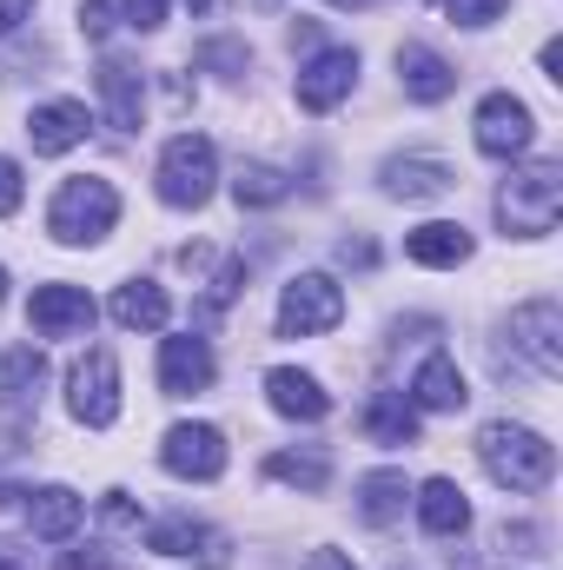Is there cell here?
Here are the masks:
<instances>
[{
  "mask_svg": "<svg viewBox=\"0 0 563 570\" xmlns=\"http://www.w3.org/2000/svg\"><path fill=\"white\" fill-rule=\"evenodd\" d=\"M352 80H358V53L352 47H325V53H312L298 67V107L305 114H332L352 94Z\"/></svg>",
  "mask_w": 563,
  "mask_h": 570,
  "instance_id": "11",
  "label": "cell"
},
{
  "mask_svg": "<svg viewBox=\"0 0 563 570\" xmlns=\"http://www.w3.org/2000/svg\"><path fill=\"white\" fill-rule=\"evenodd\" d=\"M412 504H418V524L431 538H464L471 531V504H464V491L451 478H424Z\"/></svg>",
  "mask_w": 563,
  "mask_h": 570,
  "instance_id": "19",
  "label": "cell"
},
{
  "mask_svg": "<svg viewBox=\"0 0 563 570\" xmlns=\"http://www.w3.org/2000/svg\"><path fill=\"white\" fill-rule=\"evenodd\" d=\"M405 253H412L418 266H464V259H471V233L451 226V219H431L418 233H405Z\"/></svg>",
  "mask_w": 563,
  "mask_h": 570,
  "instance_id": "22",
  "label": "cell"
},
{
  "mask_svg": "<svg viewBox=\"0 0 563 570\" xmlns=\"http://www.w3.org/2000/svg\"><path fill=\"white\" fill-rule=\"evenodd\" d=\"M113 219H120V193H113V179H67L60 193H53V206H47V233L60 239V246H93V239H107L113 233Z\"/></svg>",
  "mask_w": 563,
  "mask_h": 570,
  "instance_id": "3",
  "label": "cell"
},
{
  "mask_svg": "<svg viewBox=\"0 0 563 570\" xmlns=\"http://www.w3.org/2000/svg\"><path fill=\"white\" fill-rule=\"evenodd\" d=\"M100 107H107V127L113 134H140V114H146V80L140 67H127V60H100Z\"/></svg>",
  "mask_w": 563,
  "mask_h": 570,
  "instance_id": "13",
  "label": "cell"
},
{
  "mask_svg": "<svg viewBox=\"0 0 563 570\" xmlns=\"http://www.w3.org/2000/svg\"><path fill=\"white\" fill-rule=\"evenodd\" d=\"M405 399H412L418 412H464V399H471V392H464V372H457L444 352H431V358L418 365V379H412V392H405Z\"/></svg>",
  "mask_w": 563,
  "mask_h": 570,
  "instance_id": "20",
  "label": "cell"
},
{
  "mask_svg": "<svg viewBox=\"0 0 563 570\" xmlns=\"http://www.w3.org/2000/svg\"><path fill=\"white\" fill-rule=\"evenodd\" d=\"M332 7H358V0H332Z\"/></svg>",
  "mask_w": 563,
  "mask_h": 570,
  "instance_id": "39",
  "label": "cell"
},
{
  "mask_svg": "<svg viewBox=\"0 0 563 570\" xmlns=\"http://www.w3.org/2000/svg\"><path fill=\"white\" fill-rule=\"evenodd\" d=\"M213 385V345L206 338H166L159 345V392L166 399H192V392H206Z\"/></svg>",
  "mask_w": 563,
  "mask_h": 570,
  "instance_id": "12",
  "label": "cell"
},
{
  "mask_svg": "<svg viewBox=\"0 0 563 570\" xmlns=\"http://www.w3.org/2000/svg\"><path fill=\"white\" fill-rule=\"evenodd\" d=\"M557 213H563V166L557 159L517 166V173L504 179V193H497V219H504V233H517V239H544V233L557 226Z\"/></svg>",
  "mask_w": 563,
  "mask_h": 570,
  "instance_id": "2",
  "label": "cell"
},
{
  "mask_svg": "<svg viewBox=\"0 0 563 570\" xmlns=\"http://www.w3.org/2000/svg\"><path fill=\"white\" fill-rule=\"evenodd\" d=\"M67 412L93 431H107L120 419V365H113V352H87L67 372Z\"/></svg>",
  "mask_w": 563,
  "mask_h": 570,
  "instance_id": "6",
  "label": "cell"
},
{
  "mask_svg": "<svg viewBox=\"0 0 563 570\" xmlns=\"http://www.w3.org/2000/svg\"><path fill=\"white\" fill-rule=\"evenodd\" d=\"M93 318H100V305L87 285H33V298H27V325L40 338H87Z\"/></svg>",
  "mask_w": 563,
  "mask_h": 570,
  "instance_id": "7",
  "label": "cell"
},
{
  "mask_svg": "<svg viewBox=\"0 0 563 570\" xmlns=\"http://www.w3.org/2000/svg\"><path fill=\"white\" fill-rule=\"evenodd\" d=\"M537 67H544V80H563V40H544V53H537Z\"/></svg>",
  "mask_w": 563,
  "mask_h": 570,
  "instance_id": "35",
  "label": "cell"
},
{
  "mask_svg": "<svg viewBox=\"0 0 563 570\" xmlns=\"http://www.w3.org/2000/svg\"><path fill=\"white\" fill-rule=\"evenodd\" d=\"M444 7H451V20H457V27H491L511 0H444Z\"/></svg>",
  "mask_w": 563,
  "mask_h": 570,
  "instance_id": "29",
  "label": "cell"
},
{
  "mask_svg": "<svg viewBox=\"0 0 563 570\" xmlns=\"http://www.w3.org/2000/svg\"><path fill=\"white\" fill-rule=\"evenodd\" d=\"M27 13H33V0H0V40H7V33L27 20Z\"/></svg>",
  "mask_w": 563,
  "mask_h": 570,
  "instance_id": "34",
  "label": "cell"
},
{
  "mask_svg": "<svg viewBox=\"0 0 563 570\" xmlns=\"http://www.w3.org/2000/svg\"><path fill=\"white\" fill-rule=\"evenodd\" d=\"M127 20H134L140 33H152V27H166V0H127Z\"/></svg>",
  "mask_w": 563,
  "mask_h": 570,
  "instance_id": "33",
  "label": "cell"
},
{
  "mask_svg": "<svg viewBox=\"0 0 563 570\" xmlns=\"http://www.w3.org/2000/svg\"><path fill=\"white\" fill-rule=\"evenodd\" d=\"M159 464L186 484H213L226 471V438H219V425H172L159 444Z\"/></svg>",
  "mask_w": 563,
  "mask_h": 570,
  "instance_id": "9",
  "label": "cell"
},
{
  "mask_svg": "<svg viewBox=\"0 0 563 570\" xmlns=\"http://www.w3.org/2000/svg\"><path fill=\"white\" fill-rule=\"evenodd\" d=\"M451 166L444 159H392L385 166V193H398V199H437V193H451Z\"/></svg>",
  "mask_w": 563,
  "mask_h": 570,
  "instance_id": "25",
  "label": "cell"
},
{
  "mask_svg": "<svg viewBox=\"0 0 563 570\" xmlns=\"http://www.w3.org/2000/svg\"><path fill=\"white\" fill-rule=\"evenodd\" d=\"M100 518H107V524H113V531H140V511H134V504H127V491H113V498H107V504H100Z\"/></svg>",
  "mask_w": 563,
  "mask_h": 570,
  "instance_id": "32",
  "label": "cell"
},
{
  "mask_svg": "<svg viewBox=\"0 0 563 570\" xmlns=\"http://www.w3.org/2000/svg\"><path fill=\"white\" fill-rule=\"evenodd\" d=\"M80 33L87 40H107L113 33V0H80Z\"/></svg>",
  "mask_w": 563,
  "mask_h": 570,
  "instance_id": "30",
  "label": "cell"
},
{
  "mask_svg": "<svg viewBox=\"0 0 563 570\" xmlns=\"http://www.w3.org/2000/svg\"><path fill=\"white\" fill-rule=\"evenodd\" d=\"M87 518V498H73L67 484H47V491H27V531L40 544H67Z\"/></svg>",
  "mask_w": 563,
  "mask_h": 570,
  "instance_id": "15",
  "label": "cell"
},
{
  "mask_svg": "<svg viewBox=\"0 0 563 570\" xmlns=\"http://www.w3.org/2000/svg\"><path fill=\"white\" fill-rule=\"evenodd\" d=\"M146 551H159V558H206V564H226V538L206 531V524H192L186 511L146 524Z\"/></svg>",
  "mask_w": 563,
  "mask_h": 570,
  "instance_id": "16",
  "label": "cell"
},
{
  "mask_svg": "<svg viewBox=\"0 0 563 570\" xmlns=\"http://www.w3.org/2000/svg\"><path fill=\"white\" fill-rule=\"evenodd\" d=\"M345 318V285L332 273H298L279 292V332L285 338H318Z\"/></svg>",
  "mask_w": 563,
  "mask_h": 570,
  "instance_id": "5",
  "label": "cell"
},
{
  "mask_svg": "<svg viewBox=\"0 0 563 570\" xmlns=\"http://www.w3.org/2000/svg\"><path fill=\"white\" fill-rule=\"evenodd\" d=\"M511 338L517 352L537 365V379H557L563 372V305L557 298H531L511 312Z\"/></svg>",
  "mask_w": 563,
  "mask_h": 570,
  "instance_id": "8",
  "label": "cell"
},
{
  "mask_svg": "<svg viewBox=\"0 0 563 570\" xmlns=\"http://www.w3.org/2000/svg\"><path fill=\"white\" fill-rule=\"evenodd\" d=\"M0 570H27V558L20 551H0Z\"/></svg>",
  "mask_w": 563,
  "mask_h": 570,
  "instance_id": "37",
  "label": "cell"
},
{
  "mask_svg": "<svg viewBox=\"0 0 563 570\" xmlns=\"http://www.w3.org/2000/svg\"><path fill=\"white\" fill-rule=\"evenodd\" d=\"M285 193H292V186H285L279 166H239V179H233V199H239V206H279Z\"/></svg>",
  "mask_w": 563,
  "mask_h": 570,
  "instance_id": "27",
  "label": "cell"
},
{
  "mask_svg": "<svg viewBox=\"0 0 563 570\" xmlns=\"http://www.w3.org/2000/svg\"><path fill=\"white\" fill-rule=\"evenodd\" d=\"M365 431H372L378 444H418V405H412L405 392H372Z\"/></svg>",
  "mask_w": 563,
  "mask_h": 570,
  "instance_id": "23",
  "label": "cell"
},
{
  "mask_svg": "<svg viewBox=\"0 0 563 570\" xmlns=\"http://www.w3.org/2000/svg\"><path fill=\"white\" fill-rule=\"evenodd\" d=\"M266 478H279V484H298V491H325V478H332V464L318 458V451H273L266 458Z\"/></svg>",
  "mask_w": 563,
  "mask_h": 570,
  "instance_id": "26",
  "label": "cell"
},
{
  "mask_svg": "<svg viewBox=\"0 0 563 570\" xmlns=\"http://www.w3.org/2000/svg\"><path fill=\"white\" fill-rule=\"evenodd\" d=\"M398 80H405V94L424 100V107H437V100H451L457 94V67L444 60V53H431V47H398Z\"/></svg>",
  "mask_w": 563,
  "mask_h": 570,
  "instance_id": "18",
  "label": "cell"
},
{
  "mask_svg": "<svg viewBox=\"0 0 563 570\" xmlns=\"http://www.w3.org/2000/svg\"><path fill=\"white\" fill-rule=\"evenodd\" d=\"M312 570H352V564H345V558H332V551H318V558H312Z\"/></svg>",
  "mask_w": 563,
  "mask_h": 570,
  "instance_id": "36",
  "label": "cell"
},
{
  "mask_svg": "<svg viewBox=\"0 0 563 570\" xmlns=\"http://www.w3.org/2000/svg\"><path fill=\"white\" fill-rule=\"evenodd\" d=\"M531 134H537V120L517 94H484L477 100V153L517 159V153H531Z\"/></svg>",
  "mask_w": 563,
  "mask_h": 570,
  "instance_id": "10",
  "label": "cell"
},
{
  "mask_svg": "<svg viewBox=\"0 0 563 570\" xmlns=\"http://www.w3.org/2000/svg\"><path fill=\"white\" fill-rule=\"evenodd\" d=\"M20 193H27L20 166H13V159H0V219H7V213H20Z\"/></svg>",
  "mask_w": 563,
  "mask_h": 570,
  "instance_id": "31",
  "label": "cell"
},
{
  "mask_svg": "<svg viewBox=\"0 0 563 570\" xmlns=\"http://www.w3.org/2000/svg\"><path fill=\"white\" fill-rule=\"evenodd\" d=\"M186 7H192V13H206V7H213V0H186Z\"/></svg>",
  "mask_w": 563,
  "mask_h": 570,
  "instance_id": "38",
  "label": "cell"
},
{
  "mask_svg": "<svg viewBox=\"0 0 563 570\" xmlns=\"http://www.w3.org/2000/svg\"><path fill=\"white\" fill-rule=\"evenodd\" d=\"M166 312H172V298H166L152 279H134V285L113 292V325H127V332H159Z\"/></svg>",
  "mask_w": 563,
  "mask_h": 570,
  "instance_id": "24",
  "label": "cell"
},
{
  "mask_svg": "<svg viewBox=\"0 0 563 570\" xmlns=\"http://www.w3.org/2000/svg\"><path fill=\"white\" fill-rule=\"evenodd\" d=\"M405 498H412L405 471H372V478H358V518L378 524V531L405 518Z\"/></svg>",
  "mask_w": 563,
  "mask_h": 570,
  "instance_id": "21",
  "label": "cell"
},
{
  "mask_svg": "<svg viewBox=\"0 0 563 570\" xmlns=\"http://www.w3.org/2000/svg\"><path fill=\"white\" fill-rule=\"evenodd\" d=\"M266 399H273L279 419H298V425H312V419L332 412V392H325L312 372H298V365H273V372H266Z\"/></svg>",
  "mask_w": 563,
  "mask_h": 570,
  "instance_id": "14",
  "label": "cell"
},
{
  "mask_svg": "<svg viewBox=\"0 0 563 570\" xmlns=\"http://www.w3.org/2000/svg\"><path fill=\"white\" fill-rule=\"evenodd\" d=\"M213 186H219V153H213V140L206 134H172L166 153H159V199L179 206V213H192V206L213 199Z\"/></svg>",
  "mask_w": 563,
  "mask_h": 570,
  "instance_id": "4",
  "label": "cell"
},
{
  "mask_svg": "<svg viewBox=\"0 0 563 570\" xmlns=\"http://www.w3.org/2000/svg\"><path fill=\"white\" fill-rule=\"evenodd\" d=\"M40 372H47L40 352H33V345H13V352L0 358V392H7V399H27V392L40 385Z\"/></svg>",
  "mask_w": 563,
  "mask_h": 570,
  "instance_id": "28",
  "label": "cell"
},
{
  "mask_svg": "<svg viewBox=\"0 0 563 570\" xmlns=\"http://www.w3.org/2000/svg\"><path fill=\"white\" fill-rule=\"evenodd\" d=\"M27 140H33V153H73V146L87 140V107L80 100H47V107H33L27 114Z\"/></svg>",
  "mask_w": 563,
  "mask_h": 570,
  "instance_id": "17",
  "label": "cell"
},
{
  "mask_svg": "<svg viewBox=\"0 0 563 570\" xmlns=\"http://www.w3.org/2000/svg\"><path fill=\"white\" fill-rule=\"evenodd\" d=\"M0 292H7V273H0Z\"/></svg>",
  "mask_w": 563,
  "mask_h": 570,
  "instance_id": "40",
  "label": "cell"
},
{
  "mask_svg": "<svg viewBox=\"0 0 563 570\" xmlns=\"http://www.w3.org/2000/svg\"><path fill=\"white\" fill-rule=\"evenodd\" d=\"M477 458L504 491H544L557 478V444H544L531 425H511V419L477 431Z\"/></svg>",
  "mask_w": 563,
  "mask_h": 570,
  "instance_id": "1",
  "label": "cell"
}]
</instances>
